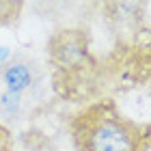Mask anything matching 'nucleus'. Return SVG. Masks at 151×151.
<instances>
[{
    "label": "nucleus",
    "mask_w": 151,
    "mask_h": 151,
    "mask_svg": "<svg viewBox=\"0 0 151 151\" xmlns=\"http://www.w3.org/2000/svg\"><path fill=\"white\" fill-rule=\"evenodd\" d=\"M69 136L76 151H147L149 125L138 123L112 99L93 101L71 116Z\"/></svg>",
    "instance_id": "nucleus-1"
},
{
    "label": "nucleus",
    "mask_w": 151,
    "mask_h": 151,
    "mask_svg": "<svg viewBox=\"0 0 151 151\" xmlns=\"http://www.w3.org/2000/svg\"><path fill=\"white\" fill-rule=\"evenodd\" d=\"M47 71L41 60L26 52H15L0 63V88L26 97H41Z\"/></svg>",
    "instance_id": "nucleus-2"
},
{
    "label": "nucleus",
    "mask_w": 151,
    "mask_h": 151,
    "mask_svg": "<svg viewBox=\"0 0 151 151\" xmlns=\"http://www.w3.org/2000/svg\"><path fill=\"white\" fill-rule=\"evenodd\" d=\"M91 39L86 30L63 28L47 39V58L58 71H78L91 56Z\"/></svg>",
    "instance_id": "nucleus-3"
},
{
    "label": "nucleus",
    "mask_w": 151,
    "mask_h": 151,
    "mask_svg": "<svg viewBox=\"0 0 151 151\" xmlns=\"http://www.w3.org/2000/svg\"><path fill=\"white\" fill-rule=\"evenodd\" d=\"M37 101V97H26L0 88V125H19L26 119H30Z\"/></svg>",
    "instance_id": "nucleus-4"
}]
</instances>
